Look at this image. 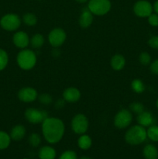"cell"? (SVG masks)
<instances>
[{"label":"cell","mask_w":158,"mask_h":159,"mask_svg":"<svg viewBox=\"0 0 158 159\" xmlns=\"http://www.w3.org/2000/svg\"><path fill=\"white\" fill-rule=\"evenodd\" d=\"M65 126L63 120L57 117L48 116L42 123V134L49 144H57L63 138Z\"/></svg>","instance_id":"obj_1"},{"label":"cell","mask_w":158,"mask_h":159,"mask_svg":"<svg viewBox=\"0 0 158 159\" xmlns=\"http://www.w3.org/2000/svg\"><path fill=\"white\" fill-rule=\"evenodd\" d=\"M147 129L137 124L129 128L125 134V141L130 145H139L147 140Z\"/></svg>","instance_id":"obj_2"},{"label":"cell","mask_w":158,"mask_h":159,"mask_svg":"<svg viewBox=\"0 0 158 159\" xmlns=\"http://www.w3.org/2000/svg\"><path fill=\"white\" fill-rule=\"evenodd\" d=\"M37 61V54L33 51L29 49H22L18 53L16 62L18 66L24 71H29L35 67Z\"/></svg>","instance_id":"obj_3"},{"label":"cell","mask_w":158,"mask_h":159,"mask_svg":"<svg viewBox=\"0 0 158 159\" xmlns=\"http://www.w3.org/2000/svg\"><path fill=\"white\" fill-rule=\"evenodd\" d=\"M22 20L15 13H7L0 19V26L9 32L16 31L21 25Z\"/></svg>","instance_id":"obj_4"},{"label":"cell","mask_w":158,"mask_h":159,"mask_svg":"<svg viewBox=\"0 0 158 159\" xmlns=\"http://www.w3.org/2000/svg\"><path fill=\"white\" fill-rule=\"evenodd\" d=\"M112 7L109 0H89L88 9L93 15L104 16L108 13Z\"/></svg>","instance_id":"obj_5"},{"label":"cell","mask_w":158,"mask_h":159,"mask_svg":"<svg viewBox=\"0 0 158 159\" xmlns=\"http://www.w3.org/2000/svg\"><path fill=\"white\" fill-rule=\"evenodd\" d=\"M133 122V113L129 110L122 109L116 114L113 120L114 126L118 129H125Z\"/></svg>","instance_id":"obj_6"},{"label":"cell","mask_w":158,"mask_h":159,"mask_svg":"<svg viewBox=\"0 0 158 159\" xmlns=\"http://www.w3.org/2000/svg\"><path fill=\"white\" fill-rule=\"evenodd\" d=\"M71 126L72 130L76 134L81 135L86 133L88 130V127H89V122L85 114L77 113L71 120Z\"/></svg>","instance_id":"obj_7"},{"label":"cell","mask_w":158,"mask_h":159,"mask_svg":"<svg viewBox=\"0 0 158 159\" xmlns=\"http://www.w3.org/2000/svg\"><path fill=\"white\" fill-rule=\"evenodd\" d=\"M26 120L32 124H42L48 117V113L44 110L27 108L24 113Z\"/></svg>","instance_id":"obj_8"},{"label":"cell","mask_w":158,"mask_h":159,"mask_svg":"<svg viewBox=\"0 0 158 159\" xmlns=\"http://www.w3.org/2000/svg\"><path fill=\"white\" fill-rule=\"evenodd\" d=\"M67 38V34L62 28L51 30L48 35V41L53 48H59L64 44Z\"/></svg>","instance_id":"obj_9"},{"label":"cell","mask_w":158,"mask_h":159,"mask_svg":"<svg viewBox=\"0 0 158 159\" xmlns=\"http://www.w3.org/2000/svg\"><path fill=\"white\" fill-rule=\"evenodd\" d=\"M153 5L147 0H139L136 2L133 6L135 15L139 17L145 18L153 13Z\"/></svg>","instance_id":"obj_10"},{"label":"cell","mask_w":158,"mask_h":159,"mask_svg":"<svg viewBox=\"0 0 158 159\" xmlns=\"http://www.w3.org/2000/svg\"><path fill=\"white\" fill-rule=\"evenodd\" d=\"M17 96L22 102H32L38 98V93L33 87H23L19 90Z\"/></svg>","instance_id":"obj_11"},{"label":"cell","mask_w":158,"mask_h":159,"mask_svg":"<svg viewBox=\"0 0 158 159\" xmlns=\"http://www.w3.org/2000/svg\"><path fill=\"white\" fill-rule=\"evenodd\" d=\"M29 35L24 31H16L12 36V43L20 49H25L29 44Z\"/></svg>","instance_id":"obj_12"},{"label":"cell","mask_w":158,"mask_h":159,"mask_svg":"<svg viewBox=\"0 0 158 159\" xmlns=\"http://www.w3.org/2000/svg\"><path fill=\"white\" fill-rule=\"evenodd\" d=\"M81 92L75 87H69L63 92V99L68 102H76L80 99Z\"/></svg>","instance_id":"obj_13"},{"label":"cell","mask_w":158,"mask_h":159,"mask_svg":"<svg viewBox=\"0 0 158 159\" xmlns=\"http://www.w3.org/2000/svg\"><path fill=\"white\" fill-rule=\"evenodd\" d=\"M136 120H137L138 124H139V125L143 126L144 127H149L150 126L154 124L155 120L153 114L150 112L144 110L143 112L138 114L137 117H136Z\"/></svg>","instance_id":"obj_14"},{"label":"cell","mask_w":158,"mask_h":159,"mask_svg":"<svg viewBox=\"0 0 158 159\" xmlns=\"http://www.w3.org/2000/svg\"><path fill=\"white\" fill-rule=\"evenodd\" d=\"M93 22V14L90 12L88 7L86 9H84L81 13L79 17L78 23L81 27L86 29L88 28L91 25Z\"/></svg>","instance_id":"obj_15"},{"label":"cell","mask_w":158,"mask_h":159,"mask_svg":"<svg viewBox=\"0 0 158 159\" xmlns=\"http://www.w3.org/2000/svg\"><path fill=\"white\" fill-rule=\"evenodd\" d=\"M26 127L22 124H17L12 127L10 133H9V135H10V138L12 140L15 141H20L24 138V137L26 136Z\"/></svg>","instance_id":"obj_16"},{"label":"cell","mask_w":158,"mask_h":159,"mask_svg":"<svg viewBox=\"0 0 158 159\" xmlns=\"http://www.w3.org/2000/svg\"><path fill=\"white\" fill-rule=\"evenodd\" d=\"M56 156V150L51 146H43L38 152V157L40 159H55Z\"/></svg>","instance_id":"obj_17"},{"label":"cell","mask_w":158,"mask_h":159,"mask_svg":"<svg viewBox=\"0 0 158 159\" xmlns=\"http://www.w3.org/2000/svg\"><path fill=\"white\" fill-rule=\"evenodd\" d=\"M112 68L115 71H121L125 65V59L122 54H116L112 57L110 61Z\"/></svg>","instance_id":"obj_18"},{"label":"cell","mask_w":158,"mask_h":159,"mask_svg":"<svg viewBox=\"0 0 158 159\" xmlns=\"http://www.w3.org/2000/svg\"><path fill=\"white\" fill-rule=\"evenodd\" d=\"M143 155L145 159H158V149L153 144H147L143 148Z\"/></svg>","instance_id":"obj_19"},{"label":"cell","mask_w":158,"mask_h":159,"mask_svg":"<svg viewBox=\"0 0 158 159\" xmlns=\"http://www.w3.org/2000/svg\"><path fill=\"white\" fill-rule=\"evenodd\" d=\"M92 145V140L88 134H81L77 139V146L81 150H88Z\"/></svg>","instance_id":"obj_20"},{"label":"cell","mask_w":158,"mask_h":159,"mask_svg":"<svg viewBox=\"0 0 158 159\" xmlns=\"http://www.w3.org/2000/svg\"><path fill=\"white\" fill-rule=\"evenodd\" d=\"M45 39L42 34H36L32 36L29 40V43H30L31 47L35 49H38L40 48L43 44H44Z\"/></svg>","instance_id":"obj_21"},{"label":"cell","mask_w":158,"mask_h":159,"mask_svg":"<svg viewBox=\"0 0 158 159\" xmlns=\"http://www.w3.org/2000/svg\"><path fill=\"white\" fill-rule=\"evenodd\" d=\"M11 140L12 139L9 134L3 130H0V151L8 148L10 145Z\"/></svg>","instance_id":"obj_22"},{"label":"cell","mask_w":158,"mask_h":159,"mask_svg":"<svg viewBox=\"0 0 158 159\" xmlns=\"http://www.w3.org/2000/svg\"><path fill=\"white\" fill-rule=\"evenodd\" d=\"M22 20L25 25L28 26H33L37 23V17L32 12H27L23 16Z\"/></svg>","instance_id":"obj_23"},{"label":"cell","mask_w":158,"mask_h":159,"mask_svg":"<svg viewBox=\"0 0 158 159\" xmlns=\"http://www.w3.org/2000/svg\"><path fill=\"white\" fill-rule=\"evenodd\" d=\"M147 138L153 142H158V126L156 124L150 126L147 130Z\"/></svg>","instance_id":"obj_24"},{"label":"cell","mask_w":158,"mask_h":159,"mask_svg":"<svg viewBox=\"0 0 158 159\" xmlns=\"http://www.w3.org/2000/svg\"><path fill=\"white\" fill-rule=\"evenodd\" d=\"M131 88L134 93L140 94V93H143L144 90H145V85L140 79H133V82H132Z\"/></svg>","instance_id":"obj_25"},{"label":"cell","mask_w":158,"mask_h":159,"mask_svg":"<svg viewBox=\"0 0 158 159\" xmlns=\"http://www.w3.org/2000/svg\"><path fill=\"white\" fill-rule=\"evenodd\" d=\"M9 63L8 53L2 48H0V71H3Z\"/></svg>","instance_id":"obj_26"},{"label":"cell","mask_w":158,"mask_h":159,"mask_svg":"<svg viewBox=\"0 0 158 159\" xmlns=\"http://www.w3.org/2000/svg\"><path fill=\"white\" fill-rule=\"evenodd\" d=\"M28 142L32 147L37 148L41 143V137L37 133H32L28 138Z\"/></svg>","instance_id":"obj_27"},{"label":"cell","mask_w":158,"mask_h":159,"mask_svg":"<svg viewBox=\"0 0 158 159\" xmlns=\"http://www.w3.org/2000/svg\"><path fill=\"white\" fill-rule=\"evenodd\" d=\"M129 110L138 115L144 111V106L139 102H133L129 105Z\"/></svg>","instance_id":"obj_28"},{"label":"cell","mask_w":158,"mask_h":159,"mask_svg":"<svg viewBox=\"0 0 158 159\" xmlns=\"http://www.w3.org/2000/svg\"><path fill=\"white\" fill-rule=\"evenodd\" d=\"M40 103L43 104V105H50L53 102V98L48 93H43V94L38 96V98Z\"/></svg>","instance_id":"obj_29"},{"label":"cell","mask_w":158,"mask_h":159,"mask_svg":"<svg viewBox=\"0 0 158 159\" xmlns=\"http://www.w3.org/2000/svg\"><path fill=\"white\" fill-rule=\"evenodd\" d=\"M139 61L143 65H148L151 62V57L147 52H142L139 56Z\"/></svg>","instance_id":"obj_30"},{"label":"cell","mask_w":158,"mask_h":159,"mask_svg":"<svg viewBox=\"0 0 158 159\" xmlns=\"http://www.w3.org/2000/svg\"><path fill=\"white\" fill-rule=\"evenodd\" d=\"M58 159H77V155L74 151L68 150L64 152Z\"/></svg>","instance_id":"obj_31"},{"label":"cell","mask_w":158,"mask_h":159,"mask_svg":"<svg viewBox=\"0 0 158 159\" xmlns=\"http://www.w3.org/2000/svg\"><path fill=\"white\" fill-rule=\"evenodd\" d=\"M148 23L152 26H158V14L151 13L148 17Z\"/></svg>","instance_id":"obj_32"},{"label":"cell","mask_w":158,"mask_h":159,"mask_svg":"<svg viewBox=\"0 0 158 159\" xmlns=\"http://www.w3.org/2000/svg\"><path fill=\"white\" fill-rule=\"evenodd\" d=\"M149 46L153 49L158 50V36H153L148 40Z\"/></svg>","instance_id":"obj_33"},{"label":"cell","mask_w":158,"mask_h":159,"mask_svg":"<svg viewBox=\"0 0 158 159\" xmlns=\"http://www.w3.org/2000/svg\"><path fill=\"white\" fill-rule=\"evenodd\" d=\"M150 69L153 74L158 75V59H156L150 64Z\"/></svg>","instance_id":"obj_34"},{"label":"cell","mask_w":158,"mask_h":159,"mask_svg":"<svg viewBox=\"0 0 158 159\" xmlns=\"http://www.w3.org/2000/svg\"><path fill=\"white\" fill-rule=\"evenodd\" d=\"M65 102H66V101H65L64 99H58V100H57V102H56L55 107L57 109H61L62 107H63L64 106Z\"/></svg>","instance_id":"obj_35"},{"label":"cell","mask_w":158,"mask_h":159,"mask_svg":"<svg viewBox=\"0 0 158 159\" xmlns=\"http://www.w3.org/2000/svg\"><path fill=\"white\" fill-rule=\"evenodd\" d=\"M153 9L155 12V13L158 14V0H156L154 2V4L153 5Z\"/></svg>","instance_id":"obj_36"},{"label":"cell","mask_w":158,"mask_h":159,"mask_svg":"<svg viewBox=\"0 0 158 159\" xmlns=\"http://www.w3.org/2000/svg\"><path fill=\"white\" fill-rule=\"evenodd\" d=\"M75 1L78 3H85V2H87L88 0H75Z\"/></svg>","instance_id":"obj_37"},{"label":"cell","mask_w":158,"mask_h":159,"mask_svg":"<svg viewBox=\"0 0 158 159\" xmlns=\"http://www.w3.org/2000/svg\"><path fill=\"white\" fill-rule=\"evenodd\" d=\"M79 159H91V158H89V157H88V156H81Z\"/></svg>","instance_id":"obj_38"},{"label":"cell","mask_w":158,"mask_h":159,"mask_svg":"<svg viewBox=\"0 0 158 159\" xmlns=\"http://www.w3.org/2000/svg\"><path fill=\"white\" fill-rule=\"evenodd\" d=\"M156 107H157V109H158V99H157V100H156Z\"/></svg>","instance_id":"obj_39"},{"label":"cell","mask_w":158,"mask_h":159,"mask_svg":"<svg viewBox=\"0 0 158 159\" xmlns=\"http://www.w3.org/2000/svg\"><path fill=\"white\" fill-rule=\"evenodd\" d=\"M23 159H28V158H23Z\"/></svg>","instance_id":"obj_40"}]
</instances>
